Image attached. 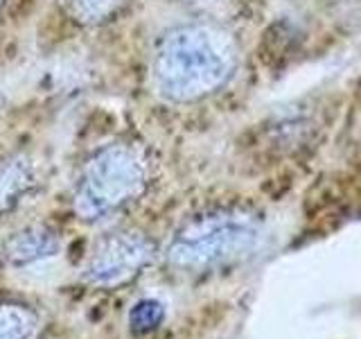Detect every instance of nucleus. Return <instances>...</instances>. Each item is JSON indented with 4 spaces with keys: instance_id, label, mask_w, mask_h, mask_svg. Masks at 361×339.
<instances>
[{
    "instance_id": "39448f33",
    "label": "nucleus",
    "mask_w": 361,
    "mask_h": 339,
    "mask_svg": "<svg viewBox=\"0 0 361 339\" xmlns=\"http://www.w3.org/2000/svg\"><path fill=\"white\" fill-rule=\"evenodd\" d=\"M61 240L48 224H27L0 242V258L9 267H27L59 254Z\"/></svg>"
},
{
    "instance_id": "1a4fd4ad",
    "label": "nucleus",
    "mask_w": 361,
    "mask_h": 339,
    "mask_svg": "<svg viewBox=\"0 0 361 339\" xmlns=\"http://www.w3.org/2000/svg\"><path fill=\"white\" fill-rule=\"evenodd\" d=\"M165 310H163V303H158L154 299H142L138 301L131 308L129 312V326L133 333H149L154 328L163 321Z\"/></svg>"
},
{
    "instance_id": "7ed1b4c3",
    "label": "nucleus",
    "mask_w": 361,
    "mask_h": 339,
    "mask_svg": "<svg viewBox=\"0 0 361 339\" xmlns=\"http://www.w3.org/2000/svg\"><path fill=\"white\" fill-rule=\"evenodd\" d=\"M152 177L145 150L127 141H113L90 152L73 190L75 213L86 222L104 220L138 199Z\"/></svg>"
},
{
    "instance_id": "423d86ee",
    "label": "nucleus",
    "mask_w": 361,
    "mask_h": 339,
    "mask_svg": "<svg viewBox=\"0 0 361 339\" xmlns=\"http://www.w3.org/2000/svg\"><path fill=\"white\" fill-rule=\"evenodd\" d=\"M37 186V174L25 156H7L0 161V218L14 210L23 197Z\"/></svg>"
},
{
    "instance_id": "6e6552de",
    "label": "nucleus",
    "mask_w": 361,
    "mask_h": 339,
    "mask_svg": "<svg viewBox=\"0 0 361 339\" xmlns=\"http://www.w3.org/2000/svg\"><path fill=\"white\" fill-rule=\"evenodd\" d=\"M37 323V314L25 305L0 303V339H27Z\"/></svg>"
},
{
    "instance_id": "f03ea898",
    "label": "nucleus",
    "mask_w": 361,
    "mask_h": 339,
    "mask_svg": "<svg viewBox=\"0 0 361 339\" xmlns=\"http://www.w3.org/2000/svg\"><path fill=\"white\" fill-rule=\"evenodd\" d=\"M262 237V220L244 206H214L188 218L167 246L174 269L210 271L248 256Z\"/></svg>"
},
{
    "instance_id": "9d476101",
    "label": "nucleus",
    "mask_w": 361,
    "mask_h": 339,
    "mask_svg": "<svg viewBox=\"0 0 361 339\" xmlns=\"http://www.w3.org/2000/svg\"><path fill=\"white\" fill-rule=\"evenodd\" d=\"M5 7H7V0H0V14L5 11Z\"/></svg>"
},
{
    "instance_id": "f257e3e1",
    "label": "nucleus",
    "mask_w": 361,
    "mask_h": 339,
    "mask_svg": "<svg viewBox=\"0 0 361 339\" xmlns=\"http://www.w3.org/2000/svg\"><path fill=\"white\" fill-rule=\"evenodd\" d=\"M240 48L233 32L217 23H180L156 41L152 56L154 84L176 105L208 100L231 82Z\"/></svg>"
},
{
    "instance_id": "20e7f679",
    "label": "nucleus",
    "mask_w": 361,
    "mask_h": 339,
    "mask_svg": "<svg viewBox=\"0 0 361 339\" xmlns=\"http://www.w3.org/2000/svg\"><path fill=\"white\" fill-rule=\"evenodd\" d=\"M156 244L138 231H116L95 244L88 256L84 278L95 287H120L152 263Z\"/></svg>"
},
{
    "instance_id": "0eeeda50",
    "label": "nucleus",
    "mask_w": 361,
    "mask_h": 339,
    "mask_svg": "<svg viewBox=\"0 0 361 339\" xmlns=\"http://www.w3.org/2000/svg\"><path fill=\"white\" fill-rule=\"evenodd\" d=\"M68 16L79 25H104L127 9L129 0H61Z\"/></svg>"
}]
</instances>
